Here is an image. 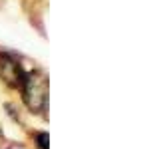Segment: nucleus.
I'll return each mask as SVG.
<instances>
[{
	"label": "nucleus",
	"instance_id": "nucleus-1",
	"mask_svg": "<svg viewBox=\"0 0 145 149\" xmlns=\"http://www.w3.org/2000/svg\"><path fill=\"white\" fill-rule=\"evenodd\" d=\"M18 92L22 95L24 107L30 113L40 115L48 109V78L40 68L26 70Z\"/></svg>",
	"mask_w": 145,
	"mask_h": 149
},
{
	"label": "nucleus",
	"instance_id": "nucleus-2",
	"mask_svg": "<svg viewBox=\"0 0 145 149\" xmlns=\"http://www.w3.org/2000/svg\"><path fill=\"white\" fill-rule=\"evenodd\" d=\"M26 70L22 64L20 56L16 52H10V50H2L0 48V81H4L8 88L16 90L20 88V84L24 80V74Z\"/></svg>",
	"mask_w": 145,
	"mask_h": 149
},
{
	"label": "nucleus",
	"instance_id": "nucleus-3",
	"mask_svg": "<svg viewBox=\"0 0 145 149\" xmlns=\"http://www.w3.org/2000/svg\"><path fill=\"white\" fill-rule=\"evenodd\" d=\"M32 139H34V145L38 149H50L48 147V141H50V135L46 131H34L32 133Z\"/></svg>",
	"mask_w": 145,
	"mask_h": 149
}]
</instances>
